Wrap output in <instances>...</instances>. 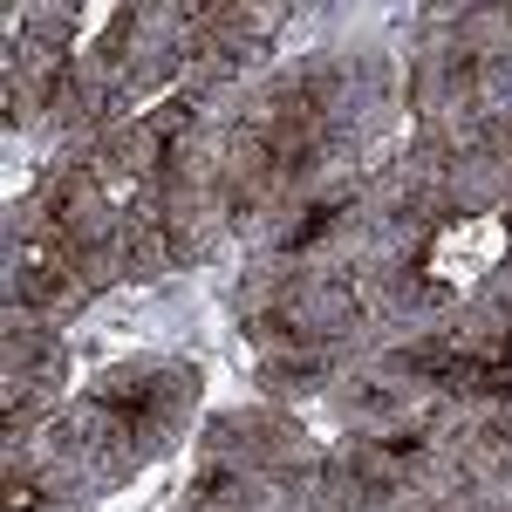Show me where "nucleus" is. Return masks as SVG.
I'll use <instances>...</instances> for the list:
<instances>
[{"label": "nucleus", "mask_w": 512, "mask_h": 512, "mask_svg": "<svg viewBox=\"0 0 512 512\" xmlns=\"http://www.w3.org/2000/svg\"><path fill=\"white\" fill-rule=\"evenodd\" d=\"M69 287H76V260L62 246H48V239L21 246V260H14V294L21 301H62Z\"/></svg>", "instance_id": "f257e3e1"}, {"label": "nucleus", "mask_w": 512, "mask_h": 512, "mask_svg": "<svg viewBox=\"0 0 512 512\" xmlns=\"http://www.w3.org/2000/svg\"><path fill=\"white\" fill-rule=\"evenodd\" d=\"M41 506V485L35 478H14V485H7V512H35Z\"/></svg>", "instance_id": "f03ea898"}]
</instances>
